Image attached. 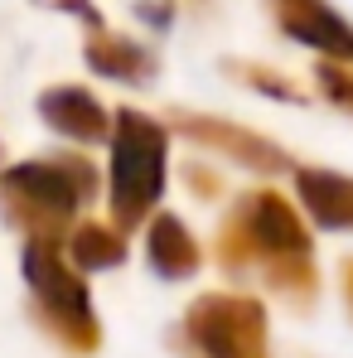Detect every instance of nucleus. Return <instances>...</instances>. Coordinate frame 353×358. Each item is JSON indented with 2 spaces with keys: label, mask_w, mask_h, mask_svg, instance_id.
<instances>
[{
  "label": "nucleus",
  "mask_w": 353,
  "mask_h": 358,
  "mask_svg": "<svg viewBox=\"0 0 353 358\" xmlns=\"http://www.w3.org/2000/svg\"><path fill=\"white\" fill-rule=\"evenodd\" d=\"M92 165L78 155H49V160H29L0 175V208L29 228L34 242H54L59 228L73 218V208L82 199H92Z\"/></svg>",
  "instance_id": "1"
},
{
  "label": "nucleus",
  "mask_w": 353,
  "mask_h": 358,
  "mask_svg": "<svg viewBox=\"0 0 353 358\" xmlns=\"http://www.w3.org/2000/svg\"><path fill=\"white\" fill-rule=\"evenodd\" d=\"M252 257H261L276 271L271 276L276 286H300V291L310 286L305 281L310 276V266H305L310 238H305L295 208L281 194H247V203L237 208L233 218H228V228H223V262L242 266Z\"/></svg>",
  "instance_id": "2"
},
{
  "label": "nucleus",
  "mask_w": 353,
  "mask_h": 358,
  "mask_svg": "<svg viewBox=\"0 0 353 358\" xmlns=\"http://www.w3.org/2000/svg\"><path fill=\"white\" fill-rule=\"evenodd\" d=\"M165 189V131L141 112H121L112 141V213L136 228Z\"/></svg>",
  "instance_id": "3"
},
{
  "label": "nucleus",
  "mask_w": 353,
  "mask_h": 358,
  "mask_svg": "<svg viewBox=\"0 0 353 358\" xmlns=\"http://www.w3.org/2000/svg\"><path fill=\"white\" fill-rule=\"evenodd\" d=\"M24 276H29V286H34V296L44 305V320L54 324V334H59L68 349H97V320H92V296H87V286H82V276H73L68 266H63L59 247L54 242H34L24 247Z\"/></svg>",
  "instance_id": "4"
},
{
  "label": "nucleus",
  "mask_w": 353,
  "mask_h": 358,
  "mask_svg": "<svg viewBox=\"0 0 353 358\" xmlns=\"http://www.w3.org/2000/svg\"><path fill=\"white\" fill-rule=\"evenodd\" d=\"M189 339L208 358H266V315L247 296H203L189 310Z\"/></svg>",
  "instance_id": "5"
},
{
  "label": "nucleus",
  "mask_w": 353,
  "mask_h": 358,
  "mask_svg": "<svg viewBox=\"0 0 353 358\" xmlns=\"http://www.w3.org/2000/svg\"><path fill=\"white\" fill-rule=\"evenodd\" d=\"M300 199L319 228H353V179L329 170H300Z\"/></svg>",
  "instance_id": "6"
},
{
  "label": "nucleus",
  "mask_w": 353,
  "mask_h": 358,
  "mask_svg": "<svg viewBox=\"0 0 353 358\" xmlns=\"http://www.w3.org/2000/svg\"><path fill=\"white\" fill-rule=\"evenodd\" d=\"M39 112L49 117V126H59L63 136H73V141H102V136H107V112H102L87 92H78V87L44 92Z\"/></svg>",
  "instance_id": "7"
},
{
  "label": "nucleus",
  "mask_w": 353,
  "mask_h": 358,
  "mask_svg": "<svg viewBox=\"0 0 353 358\" xmlns=\"http://www.w3.org/2000/svg\"><path fill=\"white\" fill-rule=\"evenodd\" d=\"M199 262H203V252H199L194 233L179 223L175 213H165V218H155V223H150V266H155L160 276H170V281L194 276V271H199Z\"/></svg>",
  "instance_id": "8"
},
{
  "label": "nucleus",
  "mask_w": 353,
  "mask_h": 358,
  "mask_svg": "<svg viewBox=\"0 0 353 358\" xmlns=\"http://www.w3.org/2000/svg\"><path fill=\"white\" fill-rule=\"evenodd\" d=\"M68 252H73V262H78L82 271H97V266H117L121 257H126V238H117V233L102 228V223H87V228L73 233Z\"/></svg>",
  "instance_id": "9"
},
{
  "label": "nucleus",
  "mask_w": 353,
  "mask_h": 358,
  "mask_svg": "<svg viewBox=\"0 0 353 358\" xmlns=\"http://www.w3.org/2000/svg\"><path fill=\"white\" fill-rule=\"evenodd\" d=\"M329 92H334L344 107H353V83H349V78H334V73H329Z\"/></svg>",
  "instance_id": "10"
},
{
  "label": "nucleus",
  "mask_w": 353,
  "mask_h": 358,
  "mask_svg": "<svg viewBox=\"0 0 353 358\" xmlns=\"http://www.w3.org/2000/svg\"><path fill=\"white\" fill-rule=\"evenodd\" d=\"M349 300H353V266H349Z\"/></svg>",
  "instance_id": "11"
}]
</instances>
